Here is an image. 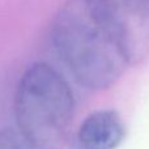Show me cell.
Listing matches in <instances>:
<instances>
[{"label":"cell","mask_w":149,"mask_h":149,"mask_svg":"<svg viewBox=\"0 0 149 149\" xmlns=\"http://www.w3.org/2000/svg\"><path fill=\"white\" fill-rule=\"evenodd\" d=\"M127 128L122 116L111 109L95 110L84 118L76 132L77 149H116Z\"/></svg>","instance_id":"277c9868"},{"label":"cell","mask_w":149,"mask_h":149,"mask_svg":"<svg viewBox=\"0 0 149 149\" xmlns=\"http://www.w3.org/2000/svg\"><path fill=\"white\" fill-rule=\"evenodd\" d=\"M130 65L149 59V0H88Z\"/></svg>","instance_id":"3957f363"},{"label":"cell","mask_w":149,"mask_h":149,"mask_svg":"<svg viewBox=\"0 0 149 149\" xmlns=\"http://www.w3.org/2000/svg\"><path fill=\"white\" fill-rule=\"evenodd\" d=\"M51 43L73 79L89 90H103L130 65L124 52L98 20L88 0H67L55 13Z\"/></svg>","instance_id":"6da1fadb"},{"label":"cell","mask_w":149,"mask_h":149,"mask_svg":"<svg viewBox=\"0 0 149 149\" xmlns=\"http://www.w3.org/2000/svg\"><path fill=\"white\" fill-rule=\"evenodd\" d=\"M0 149H33L29 141L15 127L0 130Z\"/></svg>","instance_id":"5b68a950"},{"label":"cell","mask_w":149,"mask_h":149,"mask_svg":"<svg viewBox=\"0 0 149 149\" xmlns=\"http://www.w3.org/2000/svg\"><path fill=\"white\" fill-rule=\"evenodd\" d=\"M16 128L33 149H63L74 114L68 81L52 65L37 62L18 80L13 100Z\"/></svg>","instance_id":"7a4b0ae2"}]
</instances>
